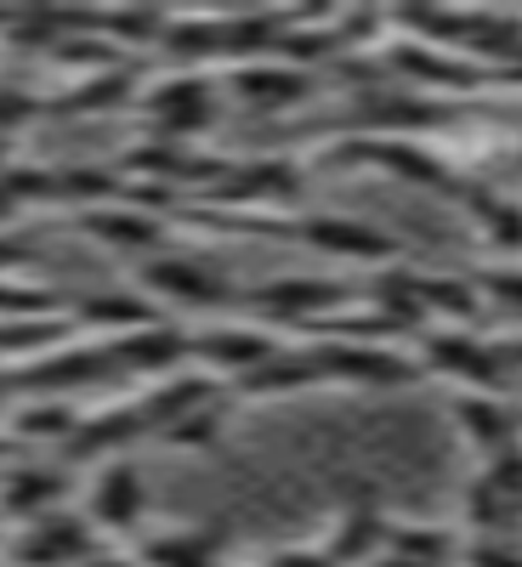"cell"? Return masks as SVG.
I'll return each mask as SVG.
<instances>
[{
    "mask_svg": "<svg viewBox=\"0 0 522 567\" xmlns=\"http://www.w3.org/2000/svg\"><path fill=\"white\" fill-rule=\"evenodd\" d=\"M307 245H318V250H329V256H369V261H381V256L398 250L381 227L347 221V216H313V221H307Z\"/></svg>",
    "mask_w": 522,
    "mask_h": 567,
    "instance_id": "9c48e42d",
    "label": "cell"
},
{
    "mask_svg": "<svg viewBox=\"0 0 522 567\" xmlns=\"http://www.w3.org/2000/svg\"><path fill=\"white\" fill-rule=\"evenodd\" d=\"M142 296H149L160 312L165 307H187V312H216L233 307V284L187 256H149L142 261Z\"/></svg>",
    "mask_w": 522,
    "mask_h": 567,
    "instance_id": "6da1fadb",
    "label": "cell"
},
{
    "mask_svg": "<svg viewBox=\"0 0 522 567\" xmlns=\"http://www.w3.org/2000/svg\"><path fill=\"white\" fill-rule=\"evenodd\" d=\"M98 534H91L85 516L74 511H52V516H34L23 523L18 545H12V567H85L98 556Z\"/></svg>",
    "mask_w": 522,
    "mask_h": 567,
    "instance_id": "7a4b0ae2",
    "label": "cell"
},
{
    "mask_svg": "<svg viewBox=\"0 0 522 567\" xmlns=\"http://www.w3.org/2000/svg\"><path fill=\"white\" fill-rule=\"evenodd\" d=\"M85 233L114 245V250H125V256H142V261L160 256V245H165V221L154 210H136V205H120V199L85 210Z\"/></svg>",
    "mask_w": 522,
    "mask_h": 567,
    "instance_id": "8992f818",
    "label": "cell"
},
{
    "mask_svg": "<svg viewBox=\"0 0 522 567\" xmlns=\"http://www.w3.org/2000/svg\"><path fill=\"white\" fill-rule=\"evenodd\" d=\"M149 511V488H142L131 460H109L98 477H91V499H85V523L91 534H131Z\"/></svg>",
    "mask_w": 522,
    "mask_h": 567,
    "instance_id": "3957f363",
    "label": "cell"
},
{
    "mask_svg": "<svg viewBox=\"0 0 522 567\" xmlns=\"http://www.w3.org/2000/svg\"><path fill=\"white\" fill-rule=\"evenodd\" d=\"M273 352H278V341L262 336V329L222 323V329H205V336H187V358H199L211 374H239V381L250 369H262Z\"/></svg>",
    "mask_w": 522,
    "mask_h": 567,
    "instance_id": "5b68a950",
    "label": "cell"
},
{
    "mask_svg": "<svg viewBox=\"0 0 522 567\" xmlns=\"http://www.w3.org/2000/svg\"><path fill=\"white\" fill-rule=\"evenodd\" d=\"M142 109H149V120L165 142H182V136H194L216 120V91L199 74H171L165 85H154L149 97H142Z\"/></svg>",
    "mask_w": 522,
    "mask_h": 567,
    "instance_id": "277c9868",
    "label": "cell"
},
{
    "mask_svg": "<svg viewBox=\"0 0 522 567\" xmlns=\"http://www.w3.org/2000/svg\"><path fill=\"white\" fill-rule=\"evenodd\" d=\"M222 545L211 534H160L142 545L136 567H216Z\"/></svg>",
    "mask_w": 522,
    "mask_h": 567,
    "instance_id": "8fae6325",
    "label": "cell"
},
{
    "mask_svg": "<svg viewBox=\"0 0 522 567\" xmlns=\"http://www.w3.org/2000/svg\"><path fill=\"white\" fill-rule=\"evenodd\" d=\"M63 494H69L63 471L23 465V471H12V477L0 483V516H12V523H34V516H52Z\"/></svg>",
    "mask_w": 522,
    "mask_h": 567,
    "instance_id": "ba28073f",
    "label": "cell"
},
{
    "mask_svg": "<svg viewBox=\"0 0 522 567\" xmlns=\"http://www.w3.org/2000/svg\"><path fill=\"white\" fill-rule=\"evenodd\" d=\"M40 114V103L29 97V91H18V85H0V136H12L18 125H29Z\"/></svg>",
    "mask_w": 522,
    "mask_h": 567,
    "instance_id": "4fadbf2b",
    "label": "cell"
},
{
    "mask_svg": "<svg viewBox=\"0 0 522 567\" xmlns=\"http://www.w3.org/2000/svg\"><path fill=\"white\" fill-rule=\"evenodd\" d=\"M301 85H307V74H296V69H239V74H233V91H239L250 109H284V103H296Z\"/></svg>",
    "mask_w": 522,
    "mask_h": 567,
    "instance_id": "7c38bea8",
    "label": "cell"
},
{
    "mask_svg": "<svg viewBox=\"0 0 522 567\" xmlns=\"http://www.w3.org/2000/svg\"><path fill=\"white\" fill-rule=\"evenodd\" d=\"M109 358L120 369H142V374H176L187 363V329L176 323H149V329H131V336H120L109 347Z\"/></svg>",
    "mask_w": 522,
    "mask_h": 567,
    "instance_id": "52a82bcc",
    "label": "cell"
},
{
    "mask_svg": "<svg viewBox=\"0 0 522 567\" xmlns=\"http://www.w3.org/2000/svg\"><path fill=\"white\" fill-rule=\"evenodd\" d=\"M165 312L149 301V296H91V301H80V323H103V329H114V336H131V329H149V323H160Z\"/></svg>",
    "mask_w": 522,
    "mask_h": 567,
    "instance_id": "30bf717a",
    "label": "cell"
}]
</instances>
